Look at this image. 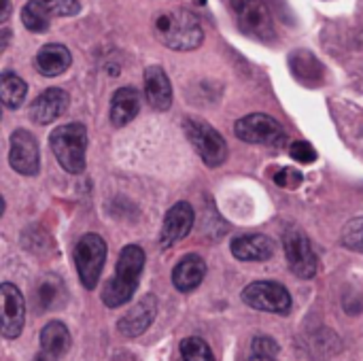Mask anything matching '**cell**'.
Here are the masks:
<instances>
[{
	"instance_id": "6da1fadb",
	"label": "cell",
	"mask_w": 363,
	"mask_h": 361,
	"mask_svg": "<svg viewBox=\"0 0 363 361\" xmlns=\"http://www.w3.org/2000/svg\"><path fill=\"white\" fill-rule=\"evenodd\" d=\"M155 38L172 51H194L204 40V28L200 19L187 9L162 11L153 19Z\"/></svg>"
},
{
	"instance_id": "7a4b0ae2",
	"label": "cell",
	"mask_w": 363,
	"mask_h": 361,
	"mask_svg": "<svg viewBox=\"0 0 363 361\" xmlns=\"http://www.w3.org/2000/svg\"><path fill=\"white\" fill-rule=\"evenodd\" d=\"M143 268H145V251L136 245L123 247L115 266V277L102 289V302L106 309H119L134 298V291L140 283Z\"/></svg>"
},
{
	"instance_id": "3957f363",
	"label": "cell",
	"mask_w": 363,
	"mask_h": 361,
	"mask_svg": "<svg viewBox=\"0 0 363 361\" xmlns=\"http://www.w3.org/2000/svg\"><path fill=\"white\" fill-rule=\"evenodd\" d=\"M49 145L57 164L66 172L81 174L85 170L87 130L83 123H66L55 128L49 136Z\"/></svg>"
},
{
	"instance_id": "277c9868",
	"label": "cell",
	"mask_w": 363,
	"mask_h": 361,
	"mask_svg": "<svg viewBox=\"0 0 363 361\" xmlns=\"http://www.w3.org/2000/svg\"><path fill=\"white\" fill-rule=\"evenodd\" d=\"M236 26L249 38L272 43L277 38V26L266 0H230Z\"/></svg>"
},
{
	"instance_id": "5b68a950",
	"label": "cell",
	"mask_w": 363,
	"mask_h": 361,
	"mask_svg": "<svg viewBox=\"0 0 363 361\" xmlns=\"http://www.w3.org/2000/svg\"><path fill=\"white\" fill-rule=\"evenodd\" d=\"M183 128L189 143L194 145V149L206 166L217 168L228 160V143L211 123L202 119H185Z\"/></svg>"
},
{
	"instance_id": "8992f818",
	"label": "cell",
	"mask_w": 363,
	"mask_h": 361,
	"mask_svg": "<svg viewBox=\"0 0 363 361\" xmlns=\"http://www.w3.org/2000/svg\"><path fill=\"white\" fill-rule=\"evenodd\" d=\"M106 262V243L98 234H85L74 247V264L85 289H96Z\"/></svg>"
},
{
	"instance_id": "52a82bcc",
	"label": "cell",
	"mask_w": 363,
	"mask_h": 361,
	"mask_svg": "<svg viewBox=\"0 0 363 361\" xmlns=\"http://www.w3.org/2000/svg\"><path fill=\"white\" fill-rule=\"evenodd\" d=\"M234 134L251 145H266V147H283L287 143L285 128L270 115L251 113L236 121Z\"/></svg>"
},
{
	"instance_id": "ba28073f",
	"label": "cell",
	"mask_w": 363,
	"mask_h": 361,
	"mask_svg": "<svg viewBox=\"0 0 363 361\" xmlns=\"http://www.w3.org/2000/svg\"><path fill=\"white\" fill-rule=\"evenodd\" d=\"M242 302L255 311L272 315H289L294 306L289 291L274 281H257L247 285L242 291Z\"/></svg>"
},
{
	"instance_id": "9c48e42d",
	"label": "cell",
	"mask_w": 363,
	"mask_h": 361,
	"mask_svg": "<svg viewBox=\"0 0 363 361\" xmlns=\"http://www.w3.org/2000/svg\"><path fill=\"white\" fill-rule=\"evenodd\" d=\"M283 247L287 264L298 279H313L317 274V255L308 236L300 228L291 226L283 232Z\"/></svg>"
},
{
	"instance_id": "30bf717a",
	"label": "cell",
	"mask_w": 363,
	"mask_h": 361,
	"mask_svg": "<svg viewBox=\"0 0 363 361\" xmlns=\"http://www.w3.org/2000/svg\"><path fill=\"white\" fill-rule=\"evenodd\" d=\"M9 164L15 172L23 177H32L40 168V151L36 138L28 130H15L11 134Z\"/></svg>"
},
{
	"instance_id": "8fae6325",
	"label": "cell",
	"mask_w": 363,
	"mask_h": 361,
	"mask_svg": "<svg viewBox=\"0 0 363 361\" xmlns=\"http://www.w3.org/2000/svg\"><path fill=\"white\" fill-rule=\"evenodd\" d=\"M0 298H2V326H0V334H2V338L13 340L23 330L26 300H23L21 291L15 285H11V283H2L0 285Z\"/></svg>"
},
{
	"instance_id": "7c38bea8",
	"label": "cell",
	"mask_w": 363,
	"mask_h": 361,
	"mask_svg": "<svg viewBox=\"0 0 363 361\" xmlns=\"http://www.w3.org/2000/svg\"><path fill=\"white\" fill-rule=\"evenodd\" d=\"M157 315V300L155 296H145L136 302V306H132L117 323V330L121 332V336L125 338H138L143 336L149 326L155 321Z\"/></svg>"
},
{
	"instance_id": "4fadbf2b",
	"label": "cell",
	"mask_w": 363,
	"mask_h": 361,
	"mask_svg": "<svg viewBox=\"0 0 363 361\" xmlns=\"http://www.w3.org/2000/svg\"><path fill=\"white\" fill-rule=\"evenodd\" d=\"M194 221H196V215H194L191 204L189 202H177L168 211V215L164 219L162 234H160V245L166 249V247H172L179 240H183L191 232Z\"/></svg>"
},
{
	"instance_id": "5bb4252c",
	"label": "cell",
	"mask_w": 363,
	"mask_h": 361,
	"mask_svg": "<svg viewBox=\"0 0 363 361\" xmlns=\"http://www.w3.org/2000/svg\"><path fill=\"white\" fill-rule=\"evenodd\" d=\"M68 94L60 87H49L45 89L30 106V117L32 121L47 126L51 121H55L60 115H64V111L68 109Z\"/></svg>"
},
{
	"instance_id": "9a60e30c",
	"label": "cell",
	"mask_w": 363,
	"mask_h": 361,
	"mask_svg": "<svg viewBox=\"0 0 363 361\" xmlns=\"http://www.w3.org/2000/svg\"><path fill=\"white\" fill-rule=\"evenodd\" d=\"M70 349V334L62 321H51L40 332V349L34 361H60Z\"/></svg>"
},
{
	"instance_id": "2e32d148",
	"label": "cell",
	"mask_w": 363,
	"mask_h": 361,
	"mask_svg": "<svg viewBox=\"0 0 363 361\" xmlns=\"http://www.w3.org/2000/svg\"><path fill=\"white\" fill-rule=\"evenodd\" d=\"M145 96L155 111H168L172 104V85L162 66H149L145 70Z\"/></svg>"
},
{
	"instance_id": "e0dca14e",
	"label": "cell",
	"mask_w": 363,
	"mask_h": 361,
	"mask_svg": "<svg viewBox=\"0 0 363 361\" xmlns=\"http://www.w3.org/2000/svg\"><path fill=\"white\" fill-rule=\"evenodd\" d=\"M232 255L240 262H266L274 253V245L264 234H245L232 240Z\"/></svg>"
},
{
	"instance_id": "ac0fdd59",
	"label": "cell",
	"mask_w": 363,
	"mask_h": 361,
	"mask_svg": "<svg viewBox=\"0 0 363 361\" xmlns=\"http://www.w3.org/2000/svg\"><path fill=\"white\" fill-rule=\"evenodd\" d=\"M72 64V55L68 51V47L60 45V43H49L43 45L34 57V66L43 77H57L62 72H66Z\"/></svg>"
},
{
	"instance_id": "d6986e66",
	"label": "cell",
	"mask_w": 363,
	"mask_h": 361,
	"mask_svg": "<svg viewBox=\"0 0 363 361\" xmlns=\"http://www.w3.org/2000/svg\"><path fill=\"white\" fill-rule=\"evenodd\" d=\"M206 277V262L191 253V255H185L172 270V285L187 294V291H194L196 287H200V283L204 281Z\"/></svg>"
},
{
	"instance_id": "ffe728a7",
	"label": "cell",
	"mask_w": 363,
	"mask_h": 361,
	"mask_svg": "<svg viewBox=\"0 0 363 361\" xmlns=\"http://www.w3.org/2000/svg\"><path fill=\"white\" fill-rule=\"evenodd\" d=\"M140 111V94L136 87H119L111 98V121L117 128L128 126Z\"/></svg>"
},
{
	"instance_id": "44dd1931",
	"label": "cell",
	"mask_w": 363,
	"mask_h": 361,
	"mask_svg": "<svg viewBox=\"0 0 363 361\" xmlns=\"http://www.w3.org/2000/svg\"><path fill=\"white\" fill-rule=\"evenodd\" d=\"M289 66H291L296 79H300L302 83L317 85L323 79V68L311 51H296L289 57Z\"/></svg>"
},
{
	"instance_id": "7402d4cb",
	"label": "cell",
	"mask_w": 363,
	"mask_h": 361,
	"mask_svg": "<svg viewBox=\"0 0 363 361\" xmlns=\"http://www.w3.org/2000/svg\"><path fill=\"white\" fill-rule=\"evenodd\" d=\"M26 91H28V85L19 74L11 70H4L0 74V98L6 109H19L26 100Z\"/></svg>"
},
{
	"instance_id": "603a6c76",
	"label": "cell",
	"mask_w": 363,
	"mask_h": 361,
	"mask_svg": "<svg viewBox=\"0 0 363 361\" xmlns=\"http://www.w3.org/2000/svg\"><path fill=\"white\" fill-rule=\"evenodd\" d=\"M21 23L26 26V30L43 34L51 23V11L45 6L43 0H28L21 6Z\"/></svg>"
},
{
	"instance_id": "cb8c5ba5",
	"label": "cell",
	"mask_w": 363,
	"mask_h": 361,
	"mask_svg": "<svg viewBox=\"0 0 363 361\" xmlns=\"http://www.w3.org/2000/svg\"><path fill=\"white\" fill-rule=\"evenodd\" d=\"M64 300V287H62V281L51 277V279H45L38 289H36V304H38V311H49V309H55L60 302Z\"/></svg>"
},
{
	"instance_id": "d4e9b609",
	"label": "cell",
	"mask_w": 363,
	"mask_h": 361,
	"mask_svg": "<svg viewBox=\"0 0 363 361\" xmlns=\"http://www.w3.org/2000/svg\"><path fill=\"white\" fill-rule=\"evenodd\" d=\"M181 360L183 361H215L211 347L202 338H185L181 343Z\"/></svg>"
},
{
	"instance_id": "484cf974",
	"label": "cell",
	"mask_w": 363,
	"mask_h": 361,
	"mask_svg": "<svg viewBox=\"0 0 363 361\" xmlns=\"http://www.w3.org/2000/svg\"><path fill=\"white\" fill-rule=\"evenodd\" d=\"M279 345L270 336H257L251 343V357L249 361H277Z\"/></svg>"
},
{
	"instance_id": "4316f807",
	"label": "cell",
	"mask_w": 363,
	"mask_h": 361,
	"mask_svg": "<svg viewBox=\"0 0 363 361\" xmlns=\"http://www.w3.org/2000/svg\"><path fill=\"white\" fill-rule=\"evenodd\" d=\"M340 243H342V247H347L349 251L363 253V217H355V219H351V221L345 226L342 236H340Z\"/></svg>"
},
{
	"instance_id": "83f0119b",
	"label": "cell",
	"mask_w": 363,
	"mask_h": 361,
	"mask_svg": "<svg viewBox=\"0 0 363 361\" xmlns=\"http://www.w3.org/2000/svg\"><path fill=\"white\" fill-rule=\"evenodd\" d=\"M289 153H291V157H294L296 162H300V164H313V162L317 160L315 147H313L311 143H306V140H296V143H291Z\"/></svg>"
},
{
	"instance_id": "f1b7e54d",
	"label": "cell",
	"mask_w": 363,
	"mask_h": 361,
	"mask_svg": "<svg viewBox=\"0 0 363 361\" xmlns=\"http://www.w3.org/2000/svg\"><path fill=\"white\" fill-rule=\"evenodd\" d=\"M43 2L51 11V15H57V17L77 15L79 9H81V2L79 0H43Z\"/></svg>"
},
{
	"instance_id": "f546056e",
	"label": "cell",
	"mask_w": 363,
	"mask_h": 361,
	"mask_svg": "<svg viewBox=\"0 0 363 361\" xmlns=\"http://www.w3.org/2000/svg\"><path fill=\"white\" fill-rule=\"evenodd\" d=\"M302 181H304V177L296 168H283L281 172L274 174V183L281 185V187H285V189H296V187L302 185Z\"/></svg>"
},
{
	"instance_id": "4dcf8cb0",
	"label": "cell",
	"mask_w": 363,
	"mask_h": 361,
	"mask_svg": "<svg viewBox=\"0 0 363 361\" xmlns=\"http://www.w3.org/2000/svg\"><path fill=\"white\" fill-rule=\"evenodd\" d=\"M9 13H11V4H9V0H2V15H0V21L2 23L9 19Z\"/></svg>"
}]
</instances>
